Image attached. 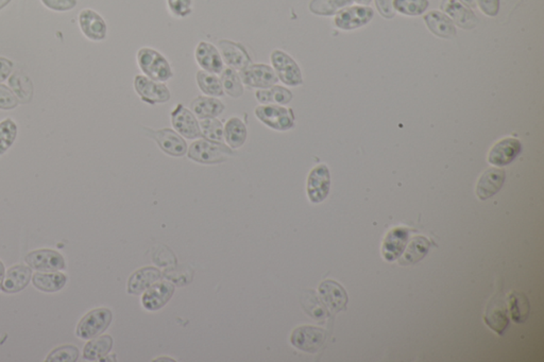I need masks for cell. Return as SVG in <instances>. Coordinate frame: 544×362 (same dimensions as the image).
I'll list each match as a JSON object with an SVG mask.
<instances>
[{
  "label": "cell",
  "instance_id": "cell-1",
  "mask_svg": "<svg viewBox=\"0 0 544 362\" xmlns=\"http://www.w3.org/2000/svg\"><path fill=\"white\" fill-rule=\"evenodd\" d=\"M138 64L146 77L153 81L163 83L173 77V71L168 61L163 54L155 49L147 47L140 49L138 52Z\"/></svg>",
  "mask_w": 544,
  "mask_h": 362
},
{
  "label": "cell",
  "instance_id": "cell-2",
  "mask_svg": "<svg viewBox=\"0 0 544 362\" xmlns=\"http://www.w3.org/2000/svg\"><path fill=\"white\" fill-rule=\"evenodd\" d=\"M233 155V151L221 143L210 140L195 142L188 151V157L200 164H219Z\"/></svg>",
  "mask_w": 544,
  "mask_h": 362
},
{
  "label": "cell",
  "instance_id": "cell-3",
  "mask_svg": "<svg viewBox=\"0 0 544 362\" xmlns=\"http://www.w3.org/2000/svg\"><path fill=\"white\" fill-rule=\"evenodd\" d=\"M255 116L264 125L277 131H288L294 127V113L290 108L268 104L255 108Z\"/></svg>",
  "mask_w": 544,
  "mask_h": 362
},
{
  "label": "cell",
  "instance_id": "cell-4",
  "mask_svg": "<svg viewBox=\"0 0 544 362\" xmlns=\"http://www.w3.org/2000/svg\"><path fill=\"white\" fill-rule=\"evenodd\" d=\"M273 71L277 79L285 86H299L303 83L302 73L296 61L282 51H273L272 56Z\"/></svg>",
  "mask_w": 544,
  "mask_h": 362
},
{
  "label": "cell",
  "instance_id": "cell-5",
  "mask_svg": "<svg viewBox=\"0 0 544 362\" xmlns=\"http://www.w3.org/2000/svg\"><path fill=\"white\" fill-rule=\"evenodd\" d=\"M112 322V312L107 309H94L80 321L77 336L81 339L90 340L103 333Z\"/></svg>",
  "mask_w": 544,
  "mask_h": 362
},
{
  "label": "cell",
  "instance_id": "cell-6",
  "mask_svg": "<svg viewBox=\"0 0 544 362\" xmlns=\"http://www.w3.org/2000/svg\"><path fill=\"white\" fill-rule=\"evenodd\" d=\"M134 90L144 103L155 105L170 99V90L162 82L153 81L146 76L138 75L134 79Z\"/></svg>",
  "mask_w": 544,
  "mask_h": 362
},
{
  "label": "cell",
  "instance_id": "cell-7",
  "mask_svg": "<svg viewBox=\"0 0 544 362\" xmlns=\"http://www.w3.org/2000/svg\"><path fill=\"white\" fill-rule=\"evenodd\" d=\"M290 341L294 348L303 352L316 353L326 341V331L319 327L300 326L292 331Z\"/></svg>",
  "mask_w": 544,
  "mask_h": 362
},
{
  "label": "cell",
  "instance_id": "cell-8",
  "mask_svg": "<svg viewBox=\"0 0 544 362\" xmlns=\"http://www.w3.org/2000/svg\"><path fill=\"white\" fill-rule=\"evenodd\" d=\"M240 77L242 83L259 90L272 88L279 81L273 68L265 64L249 65L240 71Z\"/></svg>",
  "mask_w": 544,
  "mask_h": 362
},
{
  "label": "cell",
  "instance_id": "cell-9",
  "mask_svg": "<svg viewBox=\"0 0 544 362\" xmlns=\"http://www.w3.org/2000/svg\"><path fill=\"white\" fill-rule=\"evenodd\" d=\"M331 188V175L326 165L315 167L307 179V195L313 203L326 200Z\"/></svg>",
  "mask_w": 544,
  "mask_h": 362
},
{
  "label": "cell",
  "instance_id": "cell-10",
  "mask_svg": "<svg viewBox=\"0 0 544 362\" xmlns=\"http://www.w3.org/2000/svg\"><path fill=\"white\" fill-rule=\"evenodd\" d=\"M171 123L175 130L184 138L194 140L202 136L200 125L197 121L194 113L184 108L182 104H178L171 112Z\"/></svg>",
  "mask_w": 544,
  "mask_h": 362
},
{
  "label": "cell",
  "instance_id": "cell-11",
  "mask_svg": "<svg viewBox=\"0 0 544 362\" xmlns=\"http://www.w3.org/2000/svg\"><path fill=\"white\" fill-rule=\"evenodd\" d=\"M485 322L492 331H496L498 335H503L505 329L509 324L508 311H507L506 301L503 294H498L491 299L486 314H485Z\"/></svg>",
  "mask_w": 544,
  "mask_h": 362
},
{
  "label": "cell",
  "instance_id": "cell-12",
  "mask_svg": "<svg viewBox=\"0 0 544 362\" xmlns=\"http://www.w3.org/2000/svg\"><path fill=\"white\" fill-rule=\"evenodd\" d=\"M218 47L223 63H225L230 68L242 71L251 65L252 62L248 51L240 43L221 40L219 41Z\"/></svg>",
  "mask_w": 544,
  "mask_h": 362
},
{
  "label": "cell",
  "instance_id": "cell-13",
  "mask_svg": "<svg viewBox=\"0 0 544 362\" xmlns=\"http://www.w3.org/2000/svg\"><path fill=\"white\" fill-rule=\"evenodd\" d=\"M26 262L40 272H56L65 268V260L60 253L53 250H36L26 257Z\"/></svg>",
  "mask_w": 544,
  "mask_h": 362
},
{
  "label": "cell",
  "instance_id": "cell-14",
  "mask_svg": "<svg viewBox=\"0 0 544 362\" xmlns=\"http://www.w3.org/2000/svg\"><path fill=\"white\" fill-rule=\"evenodd\" d=\"M374 17V10L368 6H352L344 9L335 17V25L342 30H353L369 23Z\"/></svg>",
  "mask_w": 544,
  "mask_h": 362
},
{
  "label": "cell",
  "instance_id": "cell-15",
  "mask_svg": "<svg viewBox=\"0 0 544 362\" xmlns=\"http://www.w3.org/2000/svg\"><path fill=\"white\" fill-rule=\"evenodd\" d=\"M147 132H148L149 136L159 144L160 148L167 155L180 157V156L185 155L186 151H188V145H186L185 140L173 130L162 129L153 131V130L149 129L147 130Z\"/></svg>",
  "mask_w": 544,
  "mask_h": 362
},
{
  "label": "cell",
  "instance_id": "cell-16",
  "mask_svg": "<svg viewBox=\"0 0 544 362\" xmlns=\"http://www.w3.org/2000/svg\"><path fill=\"white\" fill-rule=\"evenodd\" d=\"M521 143L515 138H505L496 143L488 155V162L494 166H506L517 158L521 152Z\"/></svg>",
  "mask_w": 544,
  "mask_h": 362
},
{
  "label": "cell",
  "instance_id": "cell-17",
  "mask_svg": "<svg viewBox=\"0 0 544 362\" xmlns=\"http://www.w3.org/2000/svg\"><path fill=\"white\" fill-rule=\"evenodd\" d=\"M80 28L86 38L99 42L107 36V24L105 19L91 9H84L79 15Z\"/></svg>",
  "mask_w": 544,
  "mask_h": 362
},
{
  "label": "cell",
  "instance_id": "cell-18",
  "mask_svg": "<svg viewBox=\"0 0 544 362\" xmlns=\"http://www.w3.org/2000/svg\"><path fill=\"white\" fill-rule=\"evenodd\" d=\"M409 231L405 227H396L391 229L383 242L381 253H383L384 259L387 262L398 259L404 252L405 247L409 242Z\"/></svg>",
  "mask_w": 544,
  "mask_h": 362
},
{
  "label": "cell",
  "instance_id": "cell-19",
  "mask_svg": "<svg viewBox=\"0 0 544 362\" xmlns=\"http://www.w3.org/2000/svg\"><path fill=\"white\" fill-rule=\"evenodd\" d=\"M199 66L207 73L218 75L222 73L223 61L220 52L211 43L200 42L195 51Z\"/></svg>",
  "mask_w": 544,
  "mask_h": 362
},
{
  "label": "cell",
  "instance_id": "cell-20",
  "mask_svg": "<svg viewBox=\"0 0 544 362\" xmlns=\"http://www.w3.org/2000/svg\"><path fill=\"white\" fill-rule=\"evenodd\" d=\"M319 294L322 301L332 312H339L346 309L348 296L342 285L335 281H324L319 286Z\"/></svg>",
  "mask_w": 544,
  "mask_h": 362
},
{
  "label": "cell",
  "instance_id": "cell-21",
  "mask_svg": "<svg viewBox=\"0 0 544 362\" xmlns=\"http://www.w3.org/2000/svg\"><path fill=\"white\" fill-rule=\"evenodd\" d=\"M505 177H506V173L503 169H488L478 181V187H476L478 198L485 201L498 194L503 187Z\"/></svg>",
  "mask_w": 544,
  "mask_h": 362
},
{
  "label": "cell",
  "instance_id": "cell-22",
  "mask_svg": "<svg viewBox=\"0 0 544 362\" xmlns=\"http://www.w3.org/2000/svg\"><path fill=\"white\" fill-rule=\"evenodd\" d=\"M175 292V286L168 281H161L149 287L143 296V305L148 311H158L168 303Z\"/></svg>",
  "mask_w": 544,
  "mask_h": 362
},
{
  "label": "cell",
  "instance_id": "cell-23",
  "mask_svg": "<svg viewBox=\"0 0 544 362\" xmlns=\"http://www.w3.org/2000/svg\"><path fill=\"white\" fill-rule=\"evenodd\" d=\"M441 9L450 15L451 19L463 29H473L478 24L474 13L459 0H443Z\"/></svg>",
  "mask_w": 544,
  "mask_h": 362
},
{
  "label": "cell",
  "instance_id": "cell-24",
  "mask_svg": "<svg viewBox=\"0 0 544 362\" xmlns=\"http://www.w3.org/2000/svg\"><path fill=\"white\" fill-rule=\"evenodd\" d=\"M32 271L26 264H16L9 269L6 279L2 281L1 290L6 294H16L27 287L31 279Z\"/></svg>",
  "mask_w": 544,
  "mask_h": 362
},
{
  "label": "cell",
  "instance_id": "cell-25",
  "mask_svg": "<svg viewBox=\"0 0 544 362\" xmlns=\"http://www.w3.org/2000/svg\"><path fill=\"white\" fill-rule=\"evenodd\" d=\"M161 271L153 267H146L136 271L128 283V292L131 294H140L148 289L155 281L161 279Z\"/></svg>",
  "mask_w": 544,
  "mask_h": 362
},
{
  "label": "cell",
  "instance_id": "cell-26",
  "mask_svg": "<svg viewBox=\"0 0 544 362\" xmlns=\"http://www.w3.org/2000/svg\"><path fill=\"white\" fill-rule=\"evenodd\" d=\"M190 108L198 118L207 119L216 118L219 115L222 114L225 106L216 97L200 96L190 103Z\"/></svg>",
  "mask_w": 544,
  "mask_h": 362
},
{
  "label": "cell",
  "instance_id": "cell-27",
  "mask_svg": "<svg viewBox=\"0 0 544 362\" xmlns=\"http://www.w3.org/2000/svg\"><path fill=\"white\" fill-rule=\"evenodd\" d=\"M424 21H426L428 29L439 38H452L456 36V29H455L452 21L438 11L428 13L424 16Z\"/></svg>",
  "mask_w": 544,
  "mask_h": 362
},
{
  "label": "cell",
  "instance_id": "cell-28",
  "mask_svg": "<svg viewBox=\"0 0 544 362\" xmlns=\"http://www.w3.org/2000/svg\"><path fill=\"white\" fill-rule=\"evenodd\" d=\"M223 138L232 149L240 148L247 140L246 125L237 117H232L225 123Z\"/></svg>",
  "mask_w": 544,
  "mask_h": 362
},
{
  "label": "cell",
  "instance_id": "cell-29",
  "mask_svg": "<svg viewBox=\"0 0 544 362\" xmlns=\"http://www.w3.org/2000/svg\"><path fill=\"white\" fill-rule=\"evenodd\" d=\"M66 275L58 272H38L32 277V283L36 289L44 292H56L66 284Z\"/></svg>",
  "mask_w": 544,
  "mask_h": 362
},
{
  "label": "cell",
  "instance_id": "cell-30",
  "mask_svg": "<svg viewBox=\"0 0 544 362\" xmlns=\"http://www.w3.org/2000/svg\"><path fill=\"white\" fill-rule=\"evenodd\" d=\"M431 242L428 238L424 236H418L409 244L406 252L399 259V264L401 266H409V264H417L420 260L424 259L430 250Z\"/></svg>",
  "mask_w": 544,
  "mask_h": 362
},
{
  "label": "cell",
  "instance_id": "cell-31",
  "mask_svg": "<svg viewBox=\"0 0 544 362\" xmlns=\"http://www.w3.org/2000/svg\"><path fill=\"white\" fill-rule=\"evenodd\" d=\"M9 86L12 88V92L17 99L24 103H30L34 95V86L28 76L21 71L13 73L9 79Z\"/></svg>",
  "mask_w": 544,
  "mask_h": 362
},
{
  "label": "cell",
  "instance_id": "cell-32",
  "mask_svg": "<svg viewBox=\"0 0 544 362\" xmlns=\"http://www.w3.org/2000/svg\"><path fill=\"white\" fill-rule=\"evenodd\" d=\"M257 100L262 104H288L294 98V95L287 88L273 86L266 90H259L255 93Z\"/></svg>",
  "mask_w": 544,
  "mask_h": 362
},
{
  "label": "cell",
  "instance_id": "cell-33",
  "mask_svg": "<svg viewBox=\"0 0 544 362\" xmlns=\"http://www.w3.org/2000/svg\"><path fill=\"white\" fill-rule=\"evenodd\" d=\"M113 339L110 336H101L96 339L91 340L86 343L83 351V356L86 361H98L112 350Z\"/></svg>",
  "mask_w": 544,
  "mask_h": 362
},
{
  "label": "cell",
  "instance_id": "cell-34",
  "mask_svg": "<svg viewBox=\"0 0 544 362\" xmlns=\"http://www.w3.org/2000/svg\"><path fill=\"white\" fill-rule=\"evenodd\" d=\"M509 311L513 322L524 323L530 314V302L528 299L522 292L513 291L509 296Z\"/></svg>",
  "mask_w": 544,
  "mask_h": 362
},
{
  "label": "cell",
  "instance_id": "cell-35",
  "mask_svg": "<svg viewBox=\"0 0 544 362\" xmlns=\"http://www.w3.org/2000/svg\"><path fill=\"white\" fill-rule=\"evenodd\" d=\"M197 83L199 88L203 94L212 97H222L225 95L223 92L221 80L214 73H207V71H200L197 73Z\"/></svg>",
  "mask_w": 544,
  "mask_h": 362
},
{
  "label": "cell",
  "instance_id": "cell-36",
  "mask_svg": "<svg viewBox=\"0 0 544 362\" xmlns=\"http://www.w3.org/2000/svg\"><path fill=\"white\" fill-rule=\"evenodd\" d=\"M221 84H222L223 92L229 95L231 98H240L244 94V86L240 79V73H236L235 69L225 68L221 73Z\"/></svg>",
  "mask_w": 544,
  "mask_h": 362
},
{
  "label": "cell",
  "instance_id": "cell-37",
  "mask_svg": "<svg viewBox=\"0 0 544 362\" xmlns=\"http://www.w3.org/2000/svg\"><path fill=\"white\" fill-rule=\"evenodd\" d=\"M353 0H312L309 4V10L312 13L317 15L335 14L339 9L352 4Z\"/></svg>",
  "mask_w": 544,
  "mask_h": 362
},
{
  "label": "cell",
  "instance_id": "cell-38",
  "mask_svg": "<svg viewBox=\"0 0 544 362\" xmlns=\"http://www.w3.org/2000/svg\"><path fill=\"white\" fill-rule=\"evenodd\" d=\"M17 127L12 119L6 118L0 123V155H4L14 143Z\"/></svg>",
  "mask_w": 544,
  "mask_h": 362
},
{
  "label": "cell",
  "instance_id": "cell-39",
  "mask_svg": "<svg viewBox=\"0 0 544 362\" xmlns=\"http://www.w3.org/2000/svg\"><path fill=\"white\" fill-rule=\"evenodd\" d=\"M201 133L203 138L213 142L221 143L223 140L222 123L216 118L202 119L200 121Z\"/></svg>",
  "mask_w": 544,
  "mask_h": 362
},
{
  "label": "cell",
  "instance_id": "cell-40",
  "mask_svg": "<svg viewBox=\"0 0 544 362\" xmlns=\"http://www.w3.org/2000/svg\"><path fill=\"white\" fill-rule=\"evenodd\" d=\"M396 11L405 15H420L428 9V0H394Z\"/></svg>",
  "mask_w": 544,
  "mask_h": 362
},
{
  "label": "cell",
  "instance_id": "cell-41",
  "mask_svg": "<svg viewBox=\"0 0 544 362\" xmlns=\"http://www.w3.org/2000/svg\"><path fill=\"white\" fill-rule=\"evenodd\" d=\"M79 357V350L73 346L56 348L47 356V362H75Z\"/></svg>",
  "mask_w": 544,
  "mask_h": 362
},
{
  "label": "cell",
  "instance_id": "cell-42",
  "mask_svg": "<svg viewBox=\"0 0 544 362\" xmlns=\"http://www.w3.org/2000/svg\"><path fill=\"white\" fill-rule=\"evenodd\" d=\"M169 11L177 17H186L192 13V0H167Z\"/></svg>",
  "mask_w": 544,
  "mask_h": 362
},
{
  "label": "cell",
  "instance_id": "cell-43",
  "mask_svg": "<svg viewBox=\"0 0 544 362\" xmlns=\"http://www.w3.org/2000/svg\"><path fill=\"white\" fill-rule=\"evenodd\" d=\"M17 105H19V99L16 98L14 93L10 88L0 84V110H13Z\"/></svg>",
  "mask_w": 544,
  "mask_h": 362
},
{
  "label": "cell",
  "instance_id": "cell-44",
  "mask_svg": "<svg viewBox=\"0 0 544 362\" xmlns=\"http://www.w3.org/2000/svg\"><path fill=\"white\" fill-rule=\"evenodd\" d=\"M43 4L51 10L64 12L77 6V0H42Z\"/></svg>",
  "mask_w": 544,
  "mask_h": 362
},
{
  "label": "cell",
  "instance_id": "cell-45",
  "mask_svg": "<svg viewBox=\"0 0 544 362\" xmlns=\"http://www.w3.org/2000/svg\"><path fill=\"white\" fill-rule=\"evenodd\" d=\"M478 6L485 14L496 16L500 9V0H478Z\"/></svg>",
  "mask_w": 544,
  "mask_h": 362
},
{
  "label": "cell",
  "instance_id": "cell-46",
  "mask_svg": "<svg viewBox=\"0 0 544 362\" xmlns=\"http://www.w3.org/2000/svg\"><path fill=\"white\" fill-rule=\"evenodd\" d=\"M376 6L381 15L386 19H391L394 16V0H376Z\"/></svg>",
  "mask_w": 544,
  "mask_h": 362
},
{
  "label": "cell",
  "instance_id": "cell-47",
  "mask_svg": "<svg viewBox=\"0 0 544 362\" xmlns=\"http://www.w3.org/2000/svg\"><path fill=\"white\" fill-rule=\"evenodd\" d=\"M13 69V63L6 58H0V82L8 79Z\"/></svg>",
  "mask_w": 544,
  "mask_h": 362
},
{
  "label": "cell",
  "instance_id": "cell-48",
  "mask_svg": "<svg viewBox=\"0 0 544 362\" xmlns=\"http://www.w3.org/2000/svg\"><path fill=\"white\" fill-rule=\"evenodd\" d=\"M4 264H2L1 260H0V289H1L2 281H4Z\"/></svg>",
  "mask_w": 544,
  "mask_h": 362
},
{
  "label": "cell",
  "instance_id": "cell-49",
  "mask_svg": "<svg viewBox=\"0 0 544 362\" xmlns=\"http://www.w3.org/2000/svg\"><path fill=\"white\" fill-rule=\"evenodd\" d=\"M463 1L468 4V6H472V8H476V1L478 0H463Z\"/></svg>",
  "mask_w": 544,
  "mask_h": 362
},
{
  "label": "cell",
  "instance_id": "cell-50",
  "mask_svg": "<svg viewBox=\"0 0 544 362\" xmlns=\"http://www.w3.org/2000/svg\"><path fill=\"white\" fill-rule=\"evenodd\" d=\"M11 0H0V10L1 9H4V6H8L9 2H10Z\"/></svg>",
  "mask_w": 544,
  "mask_h": 362
},
{
  "label": "cell",
  "instance_id": "cell-51",
  "mask_svg": "<svg viewBox=\"0 0 544 362\" xmlns=\"http://www.w3.org/2000/svg\"><path fill=\"white\" fill-rule=\"evenodd\" d=\"M356 1L359 2V4H368L371 2V0H356Z\"/></svg>",
  "mask_w": 544,
  "mask_h": 362
}]
</instances>
